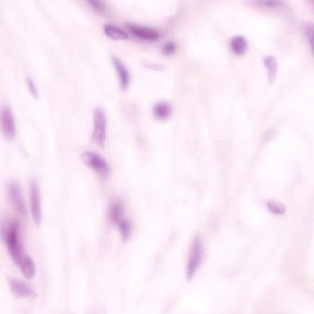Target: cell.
Instances as JSON below:
<instances>
[{
	"mask_svg": "<svg viewBox=\"0 0 314 314\" xmlns=\"http://www.w3.org/2000/svg\"><path fill=\"white\" fill-rule=\"evenodd\" d=\"M204 254L203 244L202 240L199 235H197L192 242L187 266V278L188 280H191L194 278L195 275L199 268L201 267L202 259Z\"/></svg>",
	"mask_w": 314,
	"mask_h": 314,
	"instance_id": "2",
	"label": "cell"
},
{
	"mask_svg": "<svg viewBox=\"0 0 314 314\" xmlns=\"http://www.w3.org/2000/svg\"><path fill=\"white\" fill-rule=\"evenodd\" d=\"M82 161L87 167H90L102 178H107L110 169L107 161L101 154L93 152H86L81 156Z\"/></svg>",
	"mask_w": 314,
	"mask_h": 314,
	"instance_id": "4",
	"label": "cell"
},
{
	"mask_svg": "<svg viewBox=\"0 0 314 314\" xmlns=\"http://www.w3.org/2000/svg\"><path fill=\"white\" fill-rule=\"evenodd\" d=\"M31 213L34 223L40 226L41 222V204H40V189L35 180L31 182Z\"/></svg>",
	"mask_w": 314,
	"mask_h": 314,
	"instance_id": "5",
	"label": "cell"
},
{
	"mask_svg": "<svg viewBox=\"0 0 314 314\" xmlns=\"http://www.w3.org/2000/svg\"><path fill=\"white\" fill-rule=\"evenodd\" d=\"M19 268L21 270L23 276L27 279L34 278V275L36 273V268H35L34 262L30 256H27V255H25L22 258V260L19 265Z\"/></svg>",
	"mask_w": 314,
	"mask_h": 314,
	"instance_id": "17",
	"label": "cell"
},
{
	"mask_svg": "<svg viewBox=\"0 0 314 314\" xmlns=\"http://www.w3.org/2000/svg\"><path fill=\"white\" fill-rule=\"evenodd\" d=\"M305 35H306L309 42H310L311 51H312V54L314 57V24L308 23L305 27Z\"/></svg>",
	"mask_w": 314,
	"mask_h": 314,
	"instance_id": "20",
	"label": "cell"
},
{
	"mask_svg": "<svg viewBox=\"0 0 314 314\" xmlns=\"http://www.w3.org/2000/svg\"><path fill=\"white\" fill-rule=\"evenodd\" d=\"M107 135V118L101 107H97L94 112V130L92 141L99 146L103 147Z\"/></svg>",
	"mask_w": 314,
	"mask_h": 314,
	"instance_id": "3",
	"label": "cell"
},
{
	"mask_svg": "<svg viewBox=\"0 0 314 314\" xmlns=\"http://www.w3.org/2000/svg\"><path fill=\"white\" fill-rule=\"evenodd\" d=\"M27 85L28 88H29V92L31 93V95L33 96V98L35 100H39V94H38V90L34 85V82L32 78L28 77L27 78Z\"/></svg>",
	"mask_w": 314,
	"mask_h": 314,
	"instance_id": "23",
	"label": "cell"
},
{
	"mask_svg": "<svg viewBox=\"0 0 314 314\" xmlns=\"http://www.w3.org/2000/svg\"><path fill=\"white\" fill-rule=\"evenodd\" d=\"M112 62L119 77L120 87L121 89L126 90L130 86V81H131V76H130L127 67H125L124 64L117 57H112Z\"/></svg>",
	"mask_w": 314,
	"mask_h": 314,
	"instance_id": "11",
	"label": "cell"
},
{
	"mask_svg": "<svg viewBox=\"0 0 314 314\" xmlns=\"http://www.w3.org/2000/svg\"><path fill=\"white\" fill-rule=\"evenodd\" d=\"M248 41L244 36H234V38L230 41V48L233 54L235 55H244L246 54L248 51Z\"/></svg>",
	"mask_w": 314,
	"mask_h": 314,
	"instance_id": "12",
	"label": "cell"
},
{
	"mask_svg": "<svg viewBox=\"0 0 314 314\" xmlns=\"http://www.w3.org/2000/svg\"><path fill=\"white\" fill-rule=\"evenodd\" d=\"M275 133L273 131H269L267 134L264 135V141L268 142L269 140H271L273 137H274Z\"/></svg>",
	"mask_w": 314,
	"mask_h": 314,
	"instance_id": "24",
	"label": "cell"
},
{
	"mask_svg": "<svg viewBox=\"0 0 314 314\" xmlns=\"http://www.w3.org/2000/svg\"><path fill=\"white\" fill-rule=\"evenodd\" d=\"M86 1L89 4L90 7H93L94 9L97 10L98 12L102 14L107 12V7L102 0H86Z\"/></svg>",
	"mask_w": 314,
	"mask_h": 314,
	"instance_id": "21",
	"label": "cell"
},
{
	"mask_svg": "<svg viewBox=\"0 0 314 314\" xmlns=\"http://www.w3.org/2000/svg\"><path fill=\"white\" fill-rule=\"evenodd\" d=\"M267 207L270 213L278 215V216H282L287 212L286 207L279 201H275V200L268 201Z\"/></svg>",
	"mask_w": 314,
	"mask_h": 314,
	"instance_id": "18",
	"label": "cell"
},
{
	"mask_svg": "<svg viewBox=\"0 0 314 314\" xmlns=\"http://www.w3.org/2000/svg\"><path fill=\"white\" fill-rule=\"evenodd\" d=\"M252 7L265 10H280L286 7L285 0H248Z\"/></svg>",
	"mask_w": 314,
	"mask_h": 314,
	"instance_id": "10",
	"label": "cell"
},
{
	"mask_svg": "<svg viewBox=\"0 0 314 314\" xmlns=\"http://www.w3.org/2000/svg\"><path fill=\"white\" fill-rule=\"evenodd\" d=\"M264 65L268 72V83L271 85L274 83L278 74V63L274 56L269 55L264 59Z\"/></svg>",
	"mask_w": 314,
	"mask_h": 314,
	"instance_id": "16",
	"label": "cell"
},
{
	"mask_svg": "<svg viewBox=\"0 0 314 314\" xmlns=\"http://www.w3.org/2000/svg\"><path fill=\"white\" fill-rule=\"evenodd\" d=\"M8 194L10 201L12 202L13 207L17 209L19 213L25 216L26 215V205L23 200L22 191L20 189V185L16 182H13L8 187Z\"/></svg>",
	"mask_w": 314,
	"mask_h": 314,
	"instance_id": "9",
	"label": "cell"
},
{
	"mask_svg": "<svg viewBox=\"0 0 314 314\" xmlns=\"http://www.w3.org/2000/svg\"><path fill=\"white\" fill-rule=\"evenodd\" d=\"M116 226L118 227V230H119V232H120L121 237H122L124 240L129 239V237L131 236V233H132V226H131L130 222L126 220V218L119 221V222L116 224Z\"/></svg>",
	"mask_w": 314,
	"mask_h": 314,
	"instance_id": "19",
	"label": "cell"
},
{
	"mask_svg": "<svg viewBox=\"0 0 314 314\" xmlns=\"http://www.w3.org/2000/svg\"><path fill=\"white\" fill-rule=\"evenodd\" d=\"M109 218L116 225L119 221L125 219L124 217V207L120 201H112L109 206Z\"/></svg>",
	"mask_w": 314,
	"mask_h": 314,
	"instance_id": "14",
	"label": "cell"
},
{
	"mask_svg": "<svg viewBox=\"0 0 314 314\" xmlns=\"http://www.w3.org/2000/svg\"><path fill=\"white\" fill-rule=\"evenodd\" d=\"M128 28L136 38L143 41L154 42V41H157L160 38V34L158 33V31L155 30L154 28L136 25V24H129Z\"/></svg>",
	"mask_w": 314,
	"mask_h": 314,
	"instance_id": "7",
	"label": "cell"
},
{
	"mask_svg": "<svg viewBox=\"0 0 314 314\" xmlns=\"http://www.w3.org/2000/svg\"><path fill=\"white\" fill-rule=\"evenodd\" d=\"M0 125L5 136L8 139H13L16 135V125L12 111L8 107L0 108Z\"/></svg>",
	"mask_w": 314,
	"mask_h": 314,
	"instance_id": "6",
	"label": "cell"
},
{
	"mask_svg": "<svg viewBox=\"0 0 314 314\" xmlns=\"http://www.w3.org/2000/svg\"><path fill=\"white\" fill-rule=\"evenodd\" d=\"M175 51H176V45L173 41H168L162 47V54L167 56L174 54Z\"/></svg>",
	"mask_w": 314,
	"mask_h": 314,
	"instance_id": "22",
	"label": "cell"
},
{
	"mask_svg": "<svg viewBox=\"0 0 314 314\" xmlns=\"http://www.w3.org/2000/svg\"><path fill=\"white\" fill-rule=\"evenodd\" d=\"M310 1V3L312 4V6L314 7V0H309Z\"/></svg>",
	"mask_w": 314,
	"mask_h": 314,
	"instance_id": "25",
	"label": "cell"
},
{
	"mask_svg": "<svg viewBox=\"0 0 314 314\" xmlns=\"http://www.w3.org/2000/svg\"><path fill=\"white\" fill-rule=\"evenodd\" d=\"M7 283L10 287L12 294L18 299H34L36 293L33 288L28 286L24 282L13 278H7Z\"/></svg>",
	"mask_w": 314,
	"mask_h": 314,
	"instance_id": "8",
	"label": "cell"
},
{
	"mask_svg": "<svg viewBox=\"0 0 314 314\" xmlns=\"http://www.w3.org/2000/svg\"><path fill=\"white\" fill-rule=\"evenodd\" d=\"M154 114L157 120H167L172 114V107L169 103L161 101L154 105Z\"/></svg>",
	"mask_w": 314,
	"mask_h": 314,
	"instance_id": "15",
	"label": "cell"
},
{
	"mask_svg": "<svg viewBox=\"0 0 314 314\" xmlns=\"http://www.w3.org/2000/svg\"><path fill=\"white\" fill-rule=\"evenodd\" d=\"M20 222L18 220L4 221L1 223V235L7 245L14 263L19 267L25 256L22 243L20 240Z\"/></svg>",
	"mask_w": 314,
	"mask_h": 314,
	"instance_id": "1",
	"label": "cell"
},
{
	"mask_svg": "<svg viewBox=\"0 0 314 314\" xmlns=\"http://www.w3.org/2000/svg\"><path fill=\"white\" fill-rule=\"evenodd\" d=\"M104 33L107 38L113 40H129V34L122 30L121 28L118 27L112 24H106L104 26Z\"/></svg>",
	"mask_w": 314,
	"mask_h": 314,
	"instance_id": "13",
	"label": "cell"
}]
</instances>
